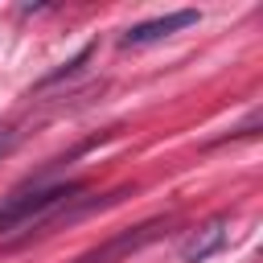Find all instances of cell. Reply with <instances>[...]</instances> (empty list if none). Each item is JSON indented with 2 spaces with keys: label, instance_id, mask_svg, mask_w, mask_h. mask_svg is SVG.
Listing matches in <instances>:
<instances>
[{
  "label": "cell",
  "instance_id": "obj_2",
  "mask_svg": "<svg viewBox=\"0 0 263 263\" xmlns=\"http://www.w3.org/2000/svg\"><path fill=\"white\" fill-rule=\"evenodd\" d=\"M189 25H197V8H181V12H164V16H156V21H140V25H132L119 41L132 49V45L160 41V37H168V33H177V29H189Z\"/></svg>",
  "mask_w": 263,
  "mask_h": 263
},
{
  "label": "cell",
  "instance_id": "obj_1",
  "mask_svg": "<svg viewBox=\"0 0 263 263\" xmlns=\"http://www.w3.org/2000/svg\"><path fill=\"white\" fill-rule=\"evenodd\" d=\"M82 185H53V189H21V193H8L0 201V234H33V226H41L45 218H53L62 205H70L78 197Z\"/></svg>",
  "mask_w": 263,
  "mask_h": 263
},
{
  "label": "cell",
  "instance_id": "obj_4",
  "mask_svg": "<svg viewBox=\"0 0 263 263\" xmlns=\"http://www.w3.org/2000/svg\"><path fill=\"white\" fill-rule=\"evenodd\" d=\"M160 226H164V222H148V226H136V230H127V234H115L111 242L95 247V251H90V255H82L78 263H119L123 255H132V251H140L144 242H152Z\"/></svg>",
  "mask_w": 263,
  "mask_h": 263
},
{
  "label": "cell",
  "instance_id": "obj_5",
  "mask_svg": "<svg viewBox=\"0 0 263 263\" xmlns=\"http://www.w3.org/2000/svg\"><path fill=\"white\" fill-rule=\"evenodd\" d=\"M16 140H21L16 127H0V156H8V152L16 148Z\"/></svg>",
  "mask_w": 263,
  "mask_h": 263
},
{
  "label": "cell",
  "instance_id": "obj_3",
  "mask_svg": "<svg viewBox=\"0 0 263 263\" xmlns=\"http://www.w3.org/2000/svg\"><path fill=\"white\" fill-rule=\"evenodd\" d=\"M226 238H230V222H226V218H214V222L197 226V230L181 242V263H201V259L218 255V251L226 247Z\"/></svg>",
  "mask_w": 263,
  "mask_h": 263
}]
</instances>
